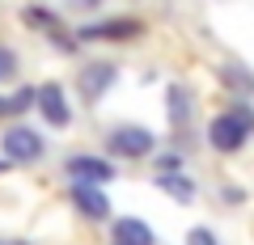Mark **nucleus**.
Here are the masks:
<instances>
[{"mask_svg": "<svg viewBox=\"0 0 254 245\" xmlns=\"http://www.w3.org/2000/svg\"><path fill=\"white\" fill-rule=\"evenodd\" d=\"M187 245H216V237H212L208 228H190V237H187Z\"/></svg>", "mask_w": 254, "mask_h": 245, "instance_id": "13", "label": "nucleus"}, {"mask_svg": "<svg viewBox=\"0 0 254 245\" xmlns=\"http://www.w3.org/2000/svg\"><path fill=\"white\" fill-rule=\"evenodd\" d=\"M72 199H76V207H81V211H85V216H89V220H106V211H110L106 195H102L98 186H89V182H76Z\"/></svg>", "mask_w": 254, "mask_h": 245, "instance_id": "6", "label": "nucleus"}, {"mask_svg": "<svg viewBox=\"0 0 254 245\" xmlns=\"http://www.w3.org/2000/svg\"><path fill=\"white\" fill-rule=\"evenodd\" d=\"M115 245H119V241H115Z\"/></svg>", "mask_w": 254, "mask_h": 245, "instance_id": "15", "label": "nucleus"}, {"mask_svg": "<svg viewBox=\"0 0 254 245\" xmlns=\"http://www.w3.org/2000/svg\"><path fill=\"white\" fill-rule=\"evenodd\" d=\"M110 81H115V68L110 64H93L89 72H81V93L93 101V98H102V93L110 89Z\"/></svg>", "mask_w": 254, "mask_h": 245, "instance_id": "8", "label": "nucleus"}, {"mask_svg": "<svg viewBox=\"0 0 254 245\" xmlns=\"http://www.w3.org/2000/svg\"><path fill=\"white\" fill-rule=\"evenodd\" d=\"M4 152H9L13 161H38V156H43V140L30 127H9L4 131Z\"/></svg>", "mask_w": 254, "mask_h": 245, "instance_id": "2", "label": "nucleus"}, {"mask_svg": "<svg viewBox=\"0 0 254 245\" xmlns=\"http://www.w3.org/2000/svg\"><path fill=\"white\" fill-rule=\"evenodd\" d=\"M72 4H76V9H85V4H89V9H93V4H98V0H72Z\"/></svg>", "mask_w": 254, "mask_h": 245, "instance_id": "14", "label": "nucleus"}, {"mask_svg": "<svg viewBox=\"0 0 254 245\" xmlns=\"http://www.w3.org/2000/svg\"><path fill=\"white\" fill-rule=\"evenodd\" d=\"M170 118H174V123H182V118H187V93H182L178 85L170 89Z\"/></svg>", "mask_w": 254, "mask_h": 245, "instance_id": "11", "label": "nucleus"}, {"mask_svg": "<svg viewBox=\"0 0 254 245\" xmlns=\"http://www.w3.org/2000/svg\"><path fill=\"white\" fill-rule=\"evenodd\" d=\"M140 30H144L140 21H131V17L123 21V17H119V21H102V26H85L81 34L85 38H136Z\"/></svg>", "mask_w": 254, "mask_h": 245, "instance_id": "7", "label": "nucleus"}, {"mask_svg": "<svg viewBox=\"0 0 254 245\" xmlns=\"http://www.w3.org/2000/svg\"><path fill=\"white\" fill-rule=\"evenodd\" d=\"M148 148H153V136L144 127H119L110 136V152H119V156H144Z\"/></svg>", "mask_w": 254, "mask_h": 245, "instance_id": "3", "label": "nucleus"}, {"mask_svg": "<svg viewBox=\"0 0 254 245\" xmlns=\"http://www.w3.org/2000/svg\"><path fill=\"white\" fill-rule=\"evenodd\" d=\"M161 191H170L174 199L190 203V195H195V186H190V182H182V178H174V173H161Z\"/></svg>", "mask_w": 254, "mask_h": 245, "instance_id": "10", "label": "nucleus"}, {"mask_svg": "<svg viewBox=\"0 0 254 245\" xmlns=\"http://www.w3.org/2000/svg\"><path fill=\"white\" fill-rule=\"evenodd\" d=\"M68 169H72L76 182H89V186H98V182H110V178H115V169H110L102 156H72V161H68Z\"/></svg>", "mask_w": 254, "mask_h": 245, "instance_id": "5", "label": "nucleus"}, {"mask_svg": "<svg viewBox=\"0 0 254 245\" xmlns=\"http://www.w3.org/2000/svg\"><path fill=\"white\" fill-rule=\"evenodd\" d=\"M34 106L43 110V118H47V123H55V127L68 123V101H64L60 85H43V89H34Z\"/></svg>", "mask_w": 254, "mask_h": 245, "instance_id": "4", "label": "nucleus"}, {"mask_svg": "<svg viewBox=\"0 0 254 245\" xmlns=\"http://www.w3.org/2000/svg\"><path fill=\"white\" fill-rule=\"evenodd\" d=\"M115 241L119 245H153V233H148L144 220H119L115 224Z\"/></svg>", "mask_w": 254, "mask_h": 245, "instance_id": "9", "label": "nucleus"}, {"mask_svg": "<svg viewBox=\"0 0 254 245\" xmlns=\"http://www.w3.org/2000/svg\"><path fill=\"white\" fill-rule=\"evenodd\" d=\"M13 68H17V55L0 47V81H9V76H13Z\"/></svg>", "mask_w": 254, "mask_h": 245, "instance_id": "12", "label": "nucleus"}, {"mask_svg": "<svg viewBox=\"0 0 254 245\" xmlns=\"http://www.w3.org/2000/svg\"><path fill=\"white\" fill-rule=\"evenodd\" d=\"M250 131H254V114L246 106H237V110H229V114H220L216 123H212V148H220V152H237V148L250 140Z\"/></svg>", "mask_w": 254, "mask_h": 245, "instance_id": "1", "label": "nucleus"}]
</instances>
